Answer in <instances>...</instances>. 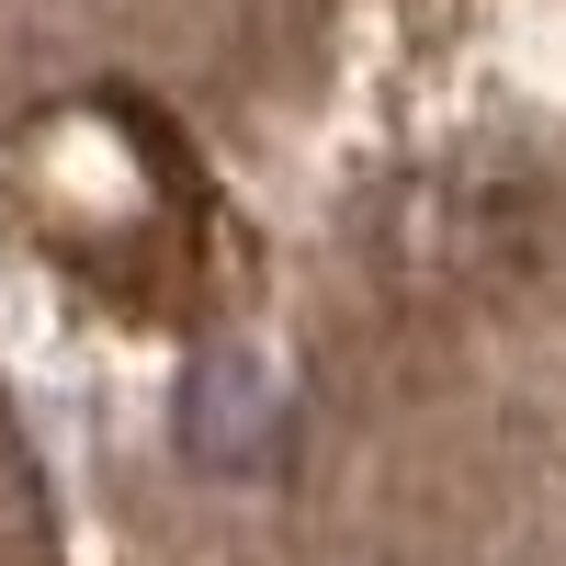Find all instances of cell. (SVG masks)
<instances>
[{"instance_id": "obj_1", "label": "cell", "mask_w": 566, "mask_h": 566, "mask_svg": "<svg viewBox=\"0 0 566 566\" xmlns=\"http://www.w3.org/2000/svg\"><path fill=\"white\" fill-rule=\"evenodd\" d=\"M181 453L216 464V476H261V464L283 453V397H272V374L239 363V352H216L193 374V397H181Z\"/></svg>"}]
</instances>
